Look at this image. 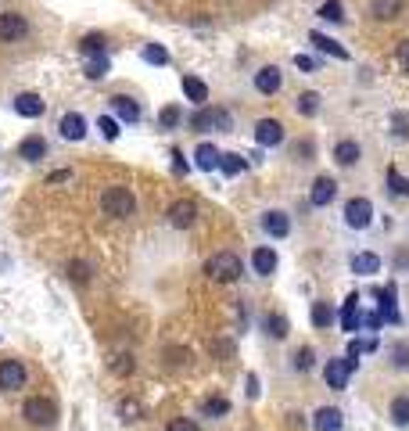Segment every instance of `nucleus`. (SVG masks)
I'll return each instance as SVG.
<instances>
[{
    "label": "nucleus",
    "mask_w": 409,
    "mask_h": 431,
    "mask_svg": "<svg viewBox=\"0 0 409 431\" xmlns=\"http://www.w3.org/2000/svg\"><path fill=\"white\" fill-rule=\"evenodd\" d=\"M205 274L212 281H219V284H233V281L245 274V262H241V255H233V252H215L205 262Z\"/></svg>",
    "instance_id": "f257e3e1"
},
{
    "label": "nucleus",
    "mask_w": 409,
    "mask_h": 431,
    "mask_svg": "<svg viewBox=\"0 0 409 431\" xmlns=\"http://www.w3.org/2000/svg\"><path fill=\"white\" fill-rule=\"evenodd\" d=\"M137 201H133V191L130 187H104L101 194V212L111 216V220H126V216H133Z\"/></svg>",
    "instance_id": "f03ea898"
},
{
    "label": "nucleus",
    "mask_w": 409,
    "mask_h": 431,
    "mask_svg": "<svg viewBox=\"0 0 409 431\" xmlns=\"http://www.w3.org/2000/svg\"><path fill=\"white\" fill-rule=\"evenodd\" d=\"M22 417H26L33 427H50L54 417H57V406H54L47 396H29L26 406H22Z\"/></svg>",
    "instance_id": "7ed1b4c3"
},
{
    "label": "nucleus",
    "mask_w": 409,
    "mask_h": 431,
    "mask_svg": "<svg viewBox=\"0 0 409 431\" xmlns=\"http://www.w3.org/2000/svg\"><path fill=\"white\" fill-rule=\"evenodd\" d=\"M344 223L352 230H366L374 223V201L370 198H352L344 205Z\"/></svg>",
    "instance_id": "20e7f679"
},
{
    "label": "nucleus",
    "mask_w": 409,
    "mask_h": 431,
    "mask_svg": "<svg viewBox=\"0 0 409 431\" xmlns=\"http://www.w3.org/2000/svg\"><path fill=\"white\" fill-rule=\"evenodd\" d=\"M26 363L22 359H0V392H18L26 388Z\"/></svg>",
    "instance_id": "39448f33"
},
{
    "label": "nucleus",
    "mask_w": 409,
    "mask_h": 431,
    "mask_svg": "<svg viewBox=\"0 0 409 431\" xmlns=\"http://www.w3.org/2000/svg\"><path fill=\"white\" fill-rule=\"evenodd\" d=\"M359 363L356 359H348V356H341V359H330L327 366H323V377H327V385L334 388V392H341V388H348V377H352V370H356Z\"/></svg>",
    "instance_id": "423d86ee"
},
{
    "label": "nucleus",
    "mask_w": 409,
    "mask_h": 431,
    "mask_svg": "<svg viewBox=\"0 0 409 431\" xmlns=\"http://www.w3.org/2000/svg\"><path fill=\"white\" fill-rule=\"evenodd\" d=\"M230 130V112H223V108H201V112L191 116V130Z\"/></svg>",
    "instance_id": "0eeeda50"
},
{
    "label": "nucleus",
    "mask_w": 409,
    "mask_h": 431,
    "mask_svg": "<svg viewBox=\"0 0 409 431\" xmlns=\"http://www.w3.org/2000/svg\"><path fill=\"white\" fill-rule=\"evenodd\" d=\"M165 216H169V223L177 227V230H187V227L198 220V205H194L191 198H177V201L169 205V212H165Z\"/></svg>",
    "instance_id": "6e6552de"
},
{
    "label": "nucleus",
    "mask_w": 409,
    "mask_h": 431,
    "mask_svg": "<svg viewBox=\"0 0 409 431\" xmlns=\"http://www.w3.org/2000/svg\"><path fill=\"white\" fill-rule=\"evenodd\" d=\"M26 33H29V22L18 11H4V15H0V43H15Z\"/></svg>",
    "instance_id": "1a4fd4ad"
},
{
    "label": "nucleus",
    "mask_w": 409,
    "mask_h": 431,
    "mask_svg": "<svg viewBox=\"0 0 409 431\" xmlns=\"http://www.w3.org/2000/svg\"><path fill=\"white\" fill-rule=\"evenodd\" d=\"M313 427H316V431H341V427H344V413H341L337 406H320V410L313 413Z\"/></svg>",
    "instance_id": "9d476101"
},
{
    "label": "nucleus",
    "mask_w": 409,
    "mask_h": 431,
    "mask_svg": "<svg viewBox=\"0 0 409 431\" xmlns=\"http://www.w3.org/2000/svg\"><path fill=\"white\" fill-rule=\"evenodd\" d=\"M262 230H266L269 237H287V234H291V220H287V212H280V208L262 212Z\"/></svg>",
    "instance_id": "9b49d317"
},
{
    "label": "nucleus",
    "mask_w": 409,
    "mask_h": 431,
    "mask_svg": "<svg viewBox=\"0 0 409 431\" xmlns=\"http://www.w3.org/2000/svg\"><path fill=\"white\" fill-rule=\"evenodd\" d=\"M252 269H255L259 277H269V274H276V248H269V245L255 248V252H252Z\"/></svg>",
    "instance_id": "f8f14e48"
},
{
    "label": "nucleus",
    "mask_w": 409,
    "mask_h": 431,
    "mask_svg": "<svg viewBox=\"0 0 409 431\" xmlns=\"http://www.w3.org/2000/svg\"><path fill=\"white\" fill-rule=\"evenodd\" d=\"M395 298H398V291H395V284H388V288H381V291H377V306H381V320H388V323H402V316H398V306H395Z\"/></svg>",
    "instance_id": "ddd939ff"
},
{
    "label": "nucleus",
    "mask_w": 409,
    "mask_h": 431,
    "mask_svg": "<svg viewBox=\"0 0 409 431\" xmlns=\"http://www.w3.org/2000/svg\"><path fill=\"white\" fill-rule=\"evenodd\" d=\"M15 112H18L22 119H40V116H43V101H40V94H33V90L18 94V97H15Z\"/></svg>",
    "instance_id": "4468645a"
},
{
    "label": "nucleus",
    "mask_w": 409,
    "mask_h": 431,
    "mask_svg": "<svg viewBox=\"0 0 409 431\" xmlns=\"http://www.w3.org/2000/svg\"><path fill=\"white\" fill-rule=\"evenodd\" d=\"M255 140H259L262 147H276V144L284 140V126H280L276 119H262V123L255 126Z\"/></svg>",
    "instance_id": "2eb2a0df"
},
{
    "label": "nucleus",
    "mask_w": 409,
    "mask_h": 431,
    "mask_svg": "<svg viewBox=\"0 0 409 431\" xmlns=\"http://www.w3.org/2000/svg\"><path fill=\"white\" fill-rule=\"evenodd\" d=\"M111 112L119 116L123 123H137V119H140V104H137L133 97H126V94H115V97H111Z\"/></svg>",
    "instance_id": "dca6fc26"
},
{
    "label": "nucleus",
    "mask_w": 409,
    "mask_h": 431,
    "mask_svg": "<svg viewBox=\"0 0 409 431\" xmlns=\"http://www.w3.org/2000/svg\"><path fill=\"white\" fill-rule=\"evenodd\" d=\"M219 147L215 144H198L194 147V166L201 169V173H212V169H219Z\"/></svg>",
    "instance_id": "f3484780"
},
{
    "label": "nucleus",
    "mask_w": 409,
    "mask_h": 431,
    "mask_svg": "<svg viewBox=\"0 0 409 431\" xmlns=\"http://www.w3.org/2000/svg\"><path fill=\"white\" fill-rule=\"evenodd\" d=\"M57 130H62L65 140H83V137H86V119H83L79 112H69V116H62Z\"/></svg>",
    "instance_id": "a211bd4d"
},
{
    "label": "nucleus",
    "mask_w": 409,
    "mask_h": 431,
    "mask_svg": "<svg viewBox=\"0 0 409 431\" xmlns=\"http://www.w3.org/2000/svg\"><path fill=\"white\" fill-rule=\"evenodd\" d=\"M341 328L344 331H359L363 328V316H359V295H348L341 306Z\"/></svg>",
    "instance_id": "6ab92c4d"
},
{
    "label": "nucleus",
    "mask_w": 409,
    "mask_h": 431,
    "mask_svg": "<svg viewBox=\"0 0 409 431\" xmlns=\"http://www.w3.org/2000/svg\"><path fill=\"white\" fill-rule=\"evenodd\" d=\"M280 83H284V76H280L276 65H266V69L255 72V90H259V94H276Z\"/></svg>",
    "instance_id": "aec40b11"
},
{
    "label": "nucleus",
    "mask_w": 409,
    "mask_h": 431,
    "mask_svg": "<svg viewBox=\"0 0 409 431\" xmlns=\"http://www.w3.org/2000/svg\"><path fill=\"white\" fill-rule=\"evenodd\" d=\"M334 194H337V184H334L330 177H320V180L313 184V191H309V201H313L316 208H323V205L334 201Z\"/></svg>",
    "instance_id": "412c9836"
},
{
    "label": "nucleus",
    "mask_w": 409,
    "mask_h": 431,
    "mask_svg": "<svg viewBox=\"0 0 409 431\" xmlns=\"http://www.w3.org/2000/svg\"><path fill=\"white\" fill-rule=\"evenodd\" d=\"M334 158H337V166L352 169L356 162L363 158V151H359V144H356V140H337V144H334Z\"/></svg>",
    "instance_id": "4be33fe9"
},
{
    "label": "nucleus",
    "mask_w": 409,
    "mask_h": 431,
    "mask_svg": "<svg viewBox=\"0 0 409 431\" xmlns=\"http://www.w3.org/2000/svg\"><path fill=\"white\" fill-rule=\"evenodd\" d=\"M18 158H26V162L47 158V140H43V137H26V140L18 144Z\"/></svg>",
    "instance_id": "5701e85b"
},
{
    "label": "nucleus",
    "mask_w": 409,
    "mask_h": 431,
    "mask_svg": "<svg viewBox=\"0 0 409 431\" xmlns=\"http://www.w3.org/2000/svg\"><path fill=\"white\" fill-rule=\"evenodd\" d=\"M381 269V259L374 255V252H359V255H352V274H359V277H374Z\"/></svg>",
    "instance_id": "b1692460"
},
{
    "label": "nucleus",
    "mask_w": 409,
    "mask_h": 431,
    "mask_svg": "<svg viewBox=\"0 0 409 431\" xmlns=\"http://www.w3.org/2000/svg\"><path fill=\"white\" fill-rule=\"evenodd\" d=\"M184 94H187V101H194L198 108L208 104V86H205L198 76H184Z\"/></svg>",
    "instance_id": "393cba45"
},
{
    "label": "nucleus",
    "mask_w": 409,
    "mask_h": 431,
    "mask_svg": "<svg viewBox=\"0 0 409 431\" xmlns=\"http://www.w3.org/2000/svg\"><path fill=\"white\" fill-rule=\"evenodd\" d=\"M79 50L86 54V58H101V54L108 50V36H104V33H86V36L79 40Z\"/></svg>",
    "instance_id": "a878e982"
},
{
    "label": "nucleus",
    "mask_w": 409,
    "mask_h": 431,
    "mask_svg": "<svg viewBox=\"0 0 409 431\" xmlns=\"http://www.w3.org/2000/svg\"><path fill=\"white\" fill-rule=\"evenodd\" d=\"M388 417L395 427H409V396H395L388 406Z\"/></svg>",
    "instance_id": "bb28decb"
},
{
    "label": "nucleus",
    "mask_w": 409,
    "mask_h": 431,
    "mask_svg": "<svg viewBox=\"0 0 409 431\" xmlns=\"http://www.w3.org/2000/svg\"><path fill=\"white\" fill-rule=\"evenodd\" d=\"M370 15L381 18V22L398 18V15H402V0H374V4H370Z\"/></svg>",
    "instance_id": "cd10ccee"
},
{
    "label": "nucleus",
    "mask_w": 409,
    "mask_h": 431,
    "mask_svg": "<svg viewBox=\"0 0 409 431\" xmlns=\"http://www.w3.org/2000/svg\"><path fill=\"white\" fill-rule=\"evenodd\" d=\"M309 40H313V43H316V47H320L323 54H334L337 62H348V50H344L341 43H334L330 36H323V33H309Z\"/></svg>",
    "instance_id": "c85d7f7f"
},
{
    "label": "nucleus",
    "mask_w": 409,
    "mask_h": 431,
    "mask_svg": "<svg viewBox=\"0 0 409 431\" xmlns=\"http://www.w3.org/2000/svg\"><path fill=\"white\" fill-rule=\"evenodd\" d=\"M266 335H269V338H276V342H280V338H287V335H291V323H287V316L269 313V316H266Z\"/></svg>",
    "instance_id": "c756f323"
},
{
    "label": "nucleus",
    "mask_w": 409,
    "mask_h": 431,
    "mask_svg": "<svg viewBox=\"0 0 409 431\" xmlns=\"http://www.w3.org/2000/svg\"><path fill=\"white\" fill-rule=\"evenodd\" d=\"M245 166H248V162H245L241 155H233V151H226V155L219 158V169H223L226 177H241V173H245Z\"/></svg>",
    "instance_id": "7c9ffc66"
},
{
    "label": "nucleus",
    "mask_w": 409,
    "mask_h": 431,
    "mask_svg": "<svg viewBox=\"0 0 409 431\" xmlns=\"http://www.w3.org/2000/svg\"><path fill=\"white\" fill-rule=\"evenodd\" d=\"M334 323V306L330 302H313V328H330Z\"/></svg>",
    "instance_id": "2f4dec72"
},
{
    "label": "nucleus",
    "mask_w": 409,
    "mask_h": 431,
    "mask_svg": "<svg viewBox=\"0 0 409 431\" xmlns=\"http://www.w3.org/2000/svg\"><path fill=\"white\" fill-rule=\"evenodd\" d=\"M201 413H205V417H226V413H230V399L212 396V399H205V403H201Z\"/></svg>",
    "instance_id": "473e14b6"
},
{
    "label": "nucleus",
    "mask_w": 409,
    "mask_h": 431,
    "mask_svg": "<svg viewBox=\"0 0 409 431\" xmlns=\"http://www.w3.org/2000/svg\"><path fill=\"white\" fill-rule=\"evenodd\" d=\"M144 62H151V65H169V50L165 47H158V43H144Z\"/></svg>",
    "instance_id": "72a5a7b5"
},
{
    "label": "nucleus",
    "mask_w": 409,
    "mask_h": 431,
    "mask_svg": "<svg viewBox=\"0 0 409 431\" xmlns=\"http://www.w3.org/2000/svg\"><path fill=\"white\" fill-rule=\"evenodd\" d=\"M298 112H302V116H316V112H320V94H316V90L298 94Z\"/></svg>",
    "instance_id": "f704fd0d"
},
{
    "label": "nucleus",
    "mask_w": 409,
    "mask_h": 431,
    "mask_svg": "<svg viewBox=\"0 0 409 431\" xmlns=\"http://www.w3.org/2000/svg\"><path fill=\"white\" fill-rule=\"evenodd\" d=\"M320 18H323V22H344V8H341V0H323Z\"/></svg>",
    "instance_id": "c9c22d12"
},
{
    "label": "nucleus",
    "mask_w": 409,
    "mask_h": 431,
    "mask_svg": "<svg viewBox=\"0 0 409 431\" xmlns=\"http://www.w3.org/2000/svg\"><path fill=\"white\" fill-rule=\"evenodd\" d=\"M180 119H184V116H180V108H177V104H165L162 112H158V126H162V130H172Z\"/></svg>",
    "instance_id": "e433bc0d"
},
{
    "label": "nucleus",
    "mask_w": 409,
    "mask_h": 431,
    "mask_svg": "<svg viewBox=\"0 0 409 431\" xmlns=\"http://www.w3.org/2000/svg\"><path fill=\"white\" fill-rule=\"evenodd\" d=\"M86 79H104L108 76V58H104V54H101V58H86Z\"/></svg>",
    "instance_id": "4c0bfd02"
},
{
    "label": "nucleus",
    "mask_w": 409,
    "mask_h": 431,
    "mask_svg": "<svg viewBox=\"0 0 409 431\" xmlns=\"http://www.w3.org/2000/svg\"><path fill=\"white\" fill-rule=\"evenodd\" d=\"M97 130H101L104 140H115V137H119V119H115V116H101L97 119Z\"/></svg>",
    "instance_id": "58836bf2"
},
{
    "label": "nucleus",
    "mask_w": 409,
    "mask_h": 431,
    "mask_svg": "<svg viewBox=\"0 0 409 431\" xmlns=\"http://www.w3.org/2000/svg\"><path fill=\"white\" fill-rule=\"evenodd\" d=\"M388 187H391L395 194H402V198H409V180H405V177H402V173H398L395 166L388 169Z\"/></svg>",
    "instance_id": "ea45409f"
},
{
    "label": "nucleus",
    "mask_w": 409,
    "mask_h": 431,
    "mask_svg": "<svg viewBox=\"0 0 409 431\" xmlns=\"http://www.w3.org/2000/svg\"><path fill=\"white\" fill-rule=\"evenodd\" d=\"M316 366V352L309 349V345H302L298 352H295V370H313Z\"/></svg>",
    "instance_id": "a19ab883"
},
{
    "label": "nucleus",
    "mask_w": 409,
    "mask_h": 431,
    "mask_svg": "<svg viewBox=\"0 0 409 431\" xmlns=\"http://www.w3.org/2000/svg\"><path fill=\"white\" fill-rule=\"evenodd\" d=\"M391 363H395L398 370L409 366V342H395V345H391Z\"/></svg>",
    "instance_id": "79ce46f5"
},
{
    "label": "nucleus",
    "mask_w": 409,
    "mask_h": 431,
    "mask_svg": "<svg viewBox=\"0 0 409 431\" xmlns=\"http://www.w3.org/2000/svg\"><path fill=\"white\" fill-rule=\"evenodd\" d=\"M69 281L72 284H86L90 281V266L86 262H69Z\"/></svg>",
    "instance_id": "37998d69"
},
{
    "label": "nucleus",
    "mask_w": 409,
    "mask_h": 431,
    "mask_svg": "<svg viewBox=\"0 0 409 431\" xmlns=\"http://www.w3.org/2000/svg\"><path fill=\"white\" fill-rule=\"evenodd\" d=\"M165 431H201L191 417H172L169 424H165Z\"/></svg>",
    "instance_id": "c03bdc74"
},
{
    "label": "nucleus",
    "mask_w": 409,
    "mask_h": 431,
    "mask_svg": "<svg viewBox=\"0 0 409 431\" xmlns=\"http://www.w3.org/2000/svg\"><path fill=\"white\" fill-rule=\"evenodd\" d=\"M391 133H395V137H409V116L395 112V116H391Z\"/></svg>",
    "instance_id": "a18cd8bd"
},
{
    "label": "nucleus",
    "mask_w": 409,
    "mask_h": 431,
    "mask_svg": "<svg viewBox=\"0 0 409 431\" xmlns=\"http://www.w3.org/2000/svg\"><path fill=\"white\" fill-rule=\"evenodd\" d=\"M140 413H144V406L137 399H126L123 403V420H140Z\"/></svg>",
    "instance_id": "49530a36"
},
{
    "label": "nucleus",
    "mask_w": 409,
    "mask_h": 431,
    "mask_svg": "<svg viewBox=\"0 0 409 431\" xmlns=\"http://www.w3.org/2000/svg\"><path fill=\"white\" fill-rule=\"evenodd\" d=\"M133 366H137L133 356H115V359H111V370H115V374H130Z\"/></svg>",
    "instance_id": "de8ad7c7"
},
{
    "label": "nucleus",
    "mask_w": 409,
    "mask_h": 431,
    "mask_svg": "<svg viewBox=\"0 0 409 431\" xmlns=\"http://www.w3.org/2000/svg\"><path fill=\"white\" fill-rule=\"evenodd\" d=\"M395 62H398V65H402V69L409 72V36H405V40H402V43L395 47Z\"/></svg>",
    "instance_id": "09e8293b"
},
{
    "label": "nucleus",
    "mask_w": 409,
    "mask_h": 431,
    "mask_svg": "<svg viewBox=\"0 0 409 431\" xmlns=\"http://www.w3.org/2000/svg\"><path fill=\"white\" fill-rule=\"evenodd\" d=\"M381 323H384V320H381V313H363V328H366V331H377Z\"/></svg>",
    "instance_id": "8fccbe9b"
},
{
    "label": "nucleus",
    "mask_w": 409,
    "mask_h": 431,
    "mask_svg": "<svg viewBox=\"0 0 409 431\" xmlns=\"http://www.w3.org/2000/svg\"><path fill=\"white\" fill-rule=\"evenodd\" d=\"M245 392H248V399H259V377L255 374L245 377Z\"/></svg>",
    "instance_id": "3c124183"
},
{
    "label": "nucleus",
    "mask_w": 409,
    "mask_h": 431,
    "mask_svg": "<svg viewBox=\"0 0 409 431\" xmlns=\"http://www.w3.org/2000/svg\"><path fill=\"white\" fill-rule=\"evenodd\" d=\"M295 65H298L302 72H313V69H316V62L309 58V54H298V58H295Z\"/></svg>",
    "instance_id": "603ef678"
},
{
    "label": "nucleus",
    "mask_w": 409,
    "mask_h": 431,
    "mask_svg": "<svg viewBox=\"0 0 409 431\" xmlns=\"http://www.w3.org/2000/svg\"><path fill=\"white\" fill-rule=\"evenodd\" d=\"M359 356H363V342L356 338L352 345H348V359H356V363H359Z\"/></svg>",
    "instance_id": "864d4df0"
},
{
    "label": "nucleus",
    "mask_w": 409,
    "mask_h": 431,
    "mask_svg": "<svg viewBox=\"0 0 409 431\" xmlns=\"http://www.w3.org/2000/svg\"><path fill=\"white\" fill-rule=\"evenodd\" d=\"M172 158H177V162H172V166H177V173H187V162H184V155H180L177 147H172Z\"/></svg>",
    "instance_id": "5fc2aeb1"
}]
</instances>
